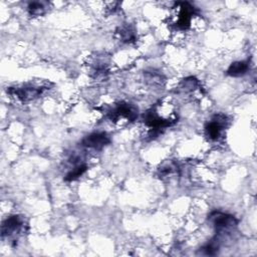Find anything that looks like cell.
Returning <instances> with one entry per match:
<instances>
[{"label": "cell", "instance_id": "cell-1", "mask_svg": "<svg viewBox=\"0 0 257 257\" xmlns=\"http://www.w3.org/2000/svg\"><path fill=\"white\" fill-rule=\"evenodd\" d=\"M210 221L215 227L218 233H224L237 226V220L234 216L222 212H213L210 217Z\"/></svg>", "mask_w": 257, "mask_h": 257}, {"label": "cell", "instance_id": "cell-2", "mask_svg": "<svg viewBox=\"0 0 257 257\" xmlns=\"http://www.w3.org/2000/svg\"><path fill=\"white\" fill-rule=\"evenodd\" d=\"M24 230V222L21 217L17 215L9 216L5 219L1 226L2 237L6 238H14L16 235H19Z\"/></svg>", "mask_w": 257, "mask_h": 257}, {"label": "cell", "instance_id": "cell-3", "mask_svg": "<svg viewBox=\"0 0 257 257\" xmlns=\"http://www.w3.org/2000/svg\"><path fill=\"white\" fill-rule=\"evenodd\" d=\"M138 115L137 108L130 103L119 102L108 112V116L111 120H117L119 118H126L130 121L136 119Z\"/></svg>", "mask_w": 257, "mask_h": 257}, {"label": "cell", "instance_id": "cell-4", "mask_svg": "<svg viewBox=\"0 0 257 257\" xmlns=\"http://www.w3.org/2000/svg\"><path fill=\"white\" fill-rule=\"evenodd\" d=\"M109 142H110V140L106 133L97 132V133L89 134L88 136L84 137L81 141V146L85 147L87 149L101 150L106 145H108Z\"/></svg>", "mask_w": 257, "mask_h": 257}, {"label": "cell", "instance_id": "cell-5", "mask_svg": "<svg viewBox=\"0 0 257 257\" xmlns=\"http://www.w3.org/2000/svg\"><path fill=\"white\" fill-rule=\"evenodd\" d=\"M43 91L42 87L36 86H21V87H10L8 92L22 101L32 100L38 97Z\"/></svg>", "mask_w": 257, "mask_h": 257}, {"label": "cell", "instance_id": "cell-6", "mask_svg": "<svg viewBox=\"0 0 257 257\" xmlns=\"http://www.w3.org/2000/svg\"><path fill=\"white\" fill-rule=\"evenodd\" d=\"M225 122H226V116L220 114L207 123L205 127V132L209 140L217 141L220 139Z\"/></svg>", "mask_w": 257, "mask_h": 257}, {"label": "cell", "instance_id": "cell-7", "mask_svg": "<svg viewBox=\"0 0 257 257\" xmlns=\"http://www.w3.org/2000/svg\"><path fill=\"white\" fill-rule=\"evenodd\" d=\"M181 10L178 15L177 20V26L180 29H187L190 26L191 18L194 13L193 7L189 3H182L181 4Z\"/></svg>", "mask_w": 257, "mask_h": 257}, {"label": "cell", "instance_id": "cell-8", "mask_svg": "<svg viewBox=\"0 0 257 257\" xmlns=\"http://www.w3.org/2000/svg\"><path fill=\"white\" fill-rule=\"evenodd\" d=\"M249 65L246 61L233 62L227 69V74L230 76H241L247 72Z\"/></svg>", "mask_w": 257, "mask_h": 257}, {"label": "cell", "instance_id": "cell-9", "mask_svg": "<svg viewBox=\"0 0 257 257\" xmlns=\"http://www.w3.org/2000/svg\"><path fill=\"white\" fill-rule=\"evenodd\" d=\"M118 35H119V38L121 41L123 42H132L136 39V34H135V31L130 27V26H123V27H120L119 30H118Z\"/></svg>", "mask_w": 257, "mask_h": 257}, {"label": "cell", "instance_id": "cell-10", "mask_svg": "<svg viewBox=\"0 0 257 257\" xmlns=\"http://www.w3.org/2000/svg\"><path fill=\"white\" fill-rule=\"evenodd\" d=\"M28 12L32 16H40L45 12V6L42 2H31L28 5Z\"/></svg>", "mask_w": 257, "mask_h": 257}, {"label": "cell", "instance_id": "cell-11", "mask_svg": "<svg viewBox=\"0 0 257 257\" xmlns=\"http://www.w3.org/2000/svg\"><path fill=\"white\" fill-rule=\"evenodd\" d=\"M86 169H87V167L85 165H78V166H76L72 171H70L65 176V181L69 182V181H73V180L79 178L86 171Z\"/></svg>", "mask_w": 257, "mask_h": 257}, {"label": "cell", "instance_id": "cell-12", "mask_svg": "<svg viewBox=\"0 0 257 257\" xmlns=\"http://www.w3.org/2000/svg\"><path fill=\"white\" fill-rule=\"evenodd\" d=\"M219 250V243L216 240H212L207 243L203 248L202 251L205 255H215Z\"/></svg>", "mask_w": 257, "mask_h": 257}]
</instances>
